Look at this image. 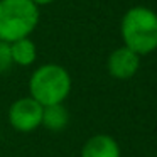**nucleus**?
I'll return each mask as SVG.
<instances>
[{
	"label": "nucleus",
	"instance_id": "obj_1",
	"mask_svg": "<svg viewBox=\"0 0 157 157\" xmlns=\"http://www.w3.org/2000/svg\"><path fill=\"white\" fill-rule=\"evenodd\" d=\"M120 34L123 46L139 56L150 54L157 49V14L144 5L128 9L120 22Z\"/></svg>",
	"mask_w": 157,
	"mask_h": 157
},
{
	"label": "nucleus",
	"instance_id": "obj_2",
	"mask_svg": "<svg viewBox=\"0 0 157 157\" xmlns=\"http://www.w3.org/2000/svg\"><path fill=\"white\" fill-rule=\"evenodd\" d=\"M71 88L73 79L69 71L56 63L41 64L29 78V96L42 106L63 103L69 96Z\"/></svg>",
	"mask_w": 157,
	"mask_h": 157
},
{
	"label": "nucleus",
	"instance_id": "obj_3",
	"mask_svg": "<svg viewBox=\"0 0 157 157\" xmlns=\"http://www.w3.org/2000/svg\"><path fill=\"white\" fill-rule=\"evenodd\" d=\"M41 19L32 0H0V41L14 42L29 37Z\"/></svg>",
	"mask_w": 157,
	"mask_h": 157
},
{
	"label": "nucleus",
	"instance_id": "obj_4",
	"mask_svg": "<svg viewBox=\"0 0 157 157\" xmlns=\"http://www.w3.org/2000/svg\"><path fill=\"white\" fill-rule=\"evenodd\" d=\"M44 106L31 96L19 98L9 106V123L15 132L31 133L42 125Z\"/></svg>",
	"mask_w": 157,
	"mask_h": 157
},
{
	"label": "nucleus",
	"instance_id": "obj_5",
	"mask_svg": "<svg viewBox=\"0 0 157 157\" xmlns=\"http://www.w3.org/2000/svg\"><path fill=\"white\" fill-rule=\"evenodd\" d=\"M140 68V56L127 46L117 48L106 61V69L115 79H130L137 75Z\"/></svg>",
	"mask_w": 157,
	"mask_h": 157
},
{
	"label": "nucleus",
	"instance_id": "obj_6",
	"mask_svg": "<svg viewBox=\"0 0 157 157\" xmlns=\"http://www.w3.org/2000/svg\"><path fill=\"white\" fill-rule=\"evenodd\" d=\"M81 157H122L120 145L113 137L106 133L90 137L81 147Z\"/></svg>",
	"mask_w": 157,
	"mask_h": 157
},
{
	"label": "nucleus",
	"instance_id": "obj_7",
	"mask_svg": "<svg viewBox=\"0 0 157 157\" xmlns=\"http://www.w3.org/2000/svg\"><path fill=\"white\" fill-rule=\"evenodd\" d=\"M10 54H12L14 64L27 68V66H32L36 63L37 48H36L34 41L31 37H24V39L10 42Z\"/></svg>",
	"mask_w": 157,
	"mask_h": 157
},
{
	"label": "nucleus",
	"instance_id": "obj_8",
	"mask_svg": "<svg viewBox=\"0 0 157 157\" xmlns=\"http://www.w3.org/2000/svg\"><path fill=\"white\" fill-rule=\"evenodd\" d=\"M69 123V112L63 103L49 105L42 110V127L49 132H63Z\"/></svg>",
	"mask_w": 157,
	"mask_h": 157
},
{
	"label": "nucleus",
	"instance_id": "obj_9",
	"mask_svg": "<svg viewBox=\"0 0 157 157\" xmlns=\"http://www.w3.org/2000/svg\"><path fill=\"white\" fill-rule=\"evenodd\" d=\"M12 66H14V61L10 54V44L0 41V75L7 73Z\"/></svg>",
	"mask_w": 157,
	"mask_h": 157
},
{
	"label": "nucleus",
	"instance_id": "obj_10",
	"mask_svg": "<svg viewBox=\"0 0 157 157\" xmlns=\"http://www.w3.org/2000/svg\"><path fill=\"white\" fill-rule=\"evenodd\" d=\"M37 7H42V5H51L52 2H56V0H32Z\"/></svg>",
	"mask_w": 157,
	"mask_h": 157
}]
</instances>
